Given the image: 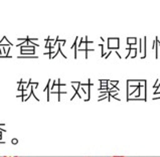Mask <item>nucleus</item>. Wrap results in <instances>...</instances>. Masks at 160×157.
<instances>
[{"instance_id":"1","label":"nucleus","mask_w":160,"mask_h":157,"mask_svg":"<svg viewBox=\"0 0 160 157\" xmlns=\"http://www.w3.org/2000/svg\"><path fill=\"white\" fill-rule=\"evenodd\" d=\"M4 157H17V156H4Z\"/></svg>"},{"instance_id":"2","label":"nucleus","mask_w":160,"mask_h":157,"mask_svg":"<svg viewBox=\"0 0 160 157\" xmlns=\"http://www.w3.org/2000/svg\"><path fill=\"white\" fill-rule=\"evenodd\" d=\"M113 157H124V156H113Z\"/></svg>"}]
</instances>
